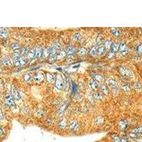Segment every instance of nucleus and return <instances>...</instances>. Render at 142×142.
I'll list each match as a JSON object with an SVG mask.
<instances>
[{"mask_svg":"<svg viewBox=\"0 0 142 142\" xmlns=\"http://www.w3.org/2000/svg\"><path fill=\"white\" fill-rule=\"evenodd\" d=\"M2 72V70H1V68H0V73H1Z\"/></svg>","mask_w":142,"mask_h":142,"instance_id":"603ef678","label":"nucleus"},{"mask_svg":"<svg viewBox=\"0 0 142 142\" xmlns=\"http://www.w3.org/2000/svg\"><path fill=\"white\" fill-rule=\"evenodd\" d=\"M122 90H124V91H125V92H129L130 91V88H129V86H128L127 85H123L122 86Z\"/></svg>","mask_w":142,"mask_h":142,"instance_id":"72a5a7b5","label":"nucleus"},{"mask_svg":"<svg viewBox=\"0 0 142 142\" xmlns=\"http://www.w3.org/2000/svg\"><path fill=\"white\" fill-rule=\"evenodd\" d=\"M4 102L5 103L7 104L8 107H9L10 108H13L15 106V103H14V100L13 97L11 96V95L9 94H7L4 96Z\"/></svg>","mask_w":142,"mask_h":142,"instance_id":"f257e3e1","label":"nucleus"},{"mask_svg":"<svg viewBox=\"0 0 142 142\" xmlns=\"http://www.w3.org/2000/svg\"><path fill=\"white\" fill-rule=\"evenodd\" d=\"M66 105H67V104H66V103H64V104L58 109V112H57V115H58V116H61V115L63 114V112H64V111H65V109Z\"/></svg>","mask_w":142,"mask_h":142,"instance_id":"f8f14e48","label":"nucleus"},{"mask_svg":"<svg viewBox=\"0 0 142 142\" xmlns=\"http://www.w3.org/2000/svg\"><path fill=\"white\" fill-rule=\"evenodd\" d=\"M43 53V49L38 47V48H36V55H35V56H36L37 58H41V57L42 56Z\"/></svg>","mask_w":142,"mask_h":142,"instance_id":"2eb2a0df","label":"nucleus"},{"mask_svg":"<svg viewBox=\"0 0 142 142\" xmlns=\"http://www.w3.org/2000/svg\"><path fill=\"white\" fill-rule=\"evenodd\" d=\"M86 52H87V50L85 48H81L78 51V54L80 55H85L86 53Z\"/></svg>","mask_w":142,"mask_h":142,"instance_id":"7c9ffc66","label":"nucleus"},{"mask_svg":"<svg viewBox=\"0 0 142 142\" xmlns=\"http://www.w3.org/2000/svg\"><path fill=\"white\" fill-rule=\"evenodd\" d=\"M141 30H142V28H141Z\"/></svg>","mask_w":142,"mask_h":142,"instance_id":"864d4df0","label":"nucleus"},{"mask_svg":"<svg viewBox=\"0 0 142 142\" xmlns=\"http://www.w3.org/2000/svg\"><path fill=\"white\" fill-rule=\"evenodd\" d=\"M12 58H13L14 60H18V59L20 58V55H19V53H14L12 54Z\"/></svg>","mask_w":142,"mask_h":142,"instance_id":"2f4dec72","label":"nucleus"},{"mask_svg":"<svg viewBox=\"0 0 142 142\" xmlns=\"http://www.w3.org/2000/svg\"><path fill=\"white\" fill-rule=\"evenodd\" d=\"M3 134H4V131H3V129H2V127H0V136H3Z\"/></svg>","mask_w":142,"mask_h":142,"instance_id":"09e8293b","label":"nucleus"},{"mask_svg":"<svg viewBox=\"0 0 142 142\" xmlns=\"http://www.w3.org/2000/svg\"><path fill=\"white\" fill-rule=\"evenodd\" d=\"M107 85H109L110 88H116L117 87V83L115 80H112V79H109L107 81Z\"/></svg>","mask_w":142,"mask_h":142,"instance_id":"1a4fd4ad","label":"nucleus"},{"mask_svg":"<svg viewBox=\"0 0 142 142\" xmlns=\"http://www.w3.org/2000/svg\"><path fill=\"white\" fill-rule=\"evenodd\" d=\"M11 91H12V94L13 98H14V99L17 100H19L21 99V95H20V94L19 93V92H18L17 90L14 88V85L12 86V90H11Z\"/></svg>","mask_w":142,"mask_h":142,"instance_id":"20e7f679","label":"nucleus"},{"mask_svg":"<svg viewBox=\"0 0 142 142\" xmlns=\"http://www.w3.org/2000/svg\"><path fill=\"white\" fill-rule=\"evenodd\" d=\"M87 97H88V100L91 102V103H94V96L90 93V92H88V93H87Z\"/></svg>","mask_w":142,"mask_h":142,"instance_id":"b1692460","label":"nucleus"},{"mask_svg":"<svg viewBox=\"0 0 142 142\" xmlns=\"http://www.w3.org/2000/svg\"><path fill=\"white\" fill-rule=\"evenodd\" d=\"M75 48L72 46H68L66 48V50H65V53L67 55H73V53H75Z\"/></svg>","mask_w":142,"mask_h":142,"instance_id":"9d476101","label":"nucleus"},{"mask_svg":"<svg viewBox=\"0 0 142 142\" xmlns=\"http://www.w3.org/2000/svg\"><path fill=\"white\" fill-rule=\"evenodd\" d=\"M114 56V52H110V53L108 54V58H112Z\"/></svg>","mask_w":142,"mask_h":142,"instance_id":"37998d69","label":"nucleus"},{"mask_svg":"<svg viewBox=\"0 0 142 142\" xmlns=\"http://www.w3.org/2000/svg\"><path fill=\"white\" fill-rule=\"evenodd\" d=\"M95 97L97 100H100V99H102V95L100 92H96L95 95Z\"/></svg>","mask_w":142,"mask_h":142,"instance_id":"e433bc0d","label":"nucleus"},{"mask_svg":"<svg viewBox=\"0 0 142 142\" xmlns=\"http://www.w3.org/2000/svg\"><path fill=\"white\" fill-rule=\"evenodd\" d=\"M55 86L59 90H63L64 88V83L63 80L60 75H58L55 78Z\"/></svg>","mask_w":142,"mask_h":142,"instance_id":"f03ea898","label":"nucleus"},{"mask_svg":"<svg viewBox=\"0 0 142 142\" xmlns=\"http://www.w3.org/2000/svg\"><path fill=\"white\" fill-rule=\"evenodd\" d=\"M46 78H47V80H48L50 83H53L55 81V78L54 75H52L51 73H47Z\"/></svg>","mask_w":142,"mask_h":142,"instance_id":"ddd939ff","label":"nucleus"},{"mask_svg":"<svg viewBox=\"0 0 142 142\" xmlns=\"http://www.w3.org/2000/svg\"><path fill=\"white\" fill-rule=\"evenodd\" d=\"M25 63H26V60H25L23 58H20L19 59L14 60V65H15V66L19 67V66H21V65L25 64Z\"/></svg>","mask_w":142,"mask_h":142,"instance_id":"6e6552de","label":"nucleus"},{"mask_svg":"<svg viewBox=\"0 0 142 142\" xmlns=\"http://www.w3.org/2000/svg\"><path fill=\"white\" fill-rule=\"evenodd\" d=\"M121 142H127V140L125 138H122L121 139Z\"/></svg>","mask_w":142,"mask_h":142,"instance_id":"8fccbe9b","label":"nucleus"},{"mask_svg":"<svg viewBox=\"0 0 142 142\" xmlns=\"http://www.w3.org/2000/svg\"><path fill=\"white\" fill-rule=\"evenodd\" d=\"M4 119V115L2 114V109L0 108V121H3Z\"/></svg>","mask_w":142,"mask_h":142,"instance_id":"ea45409f","label":"nucleus"},{"mask_svg":"<svg viewBox=\"0 0 142 142\" xmlns=\"http://www.w3.org/2000/svg\"><path fill=\"white\" fill-rule=\"evenodd\" d=\"M44 79V76H43V74L41 73H38L35 75L34 76V80L35 82L36 83H40Z\"/></svg>","mask_w":142,"mask_h":142,"instance_id":"0eeeda50","label":"nucleus"},{"mask_svg":"<svg viewBox=\"0 0 142 142\" xmlns=\"http://www.w3.org/2000/svg\"><path fill=\"white\" fill-rule=\"evenodd\" d=\"M79 125L78 123L76 121H72L70 124V129L73 131H76L78 129Z\"/></svg>","mask_w":142,"mask_h":142,"instance_id":"39448f33","label":"nucleus"},{"mask_svg":"<svg viewBox=\"0 0 142 142\" xmlns=\"http://www.w3.org/2000/svg\"><path fill=\"white\" fill-rule=\"evenodd\" d=\"M129 136H130V137L134 138H136V137L137 136V134H134V133H131V134H129Z\"/></svg>","mask_w":142,"mask_h":142,"instance_id":"a18cd8bd","label":"nucleus"},{"mask_svg":"<svg viewBox=\"0 0 142 142\" xmlns=\"http://www.w3.org/2000/svg\"><path fill=\"white\" fill-rule=\"evenodd\" d=\"M66 126H67V121L65 119H61L58 123V126L61 129H64L66 127Z\"/></svg>","mask_w":142,"mask_h":142,"instance_id":"4468645a","label":"nucleus"},{"mask_svg":"<svg viewBox=\"0 0 142 142\" xmlns=\"http://www.w3.org/2000/svg\"><path fill=\"white\" fill-rule=\"evenodd\" d=\"M106 50H107V49H106V48H105L104 46H101V47L98 48L97 54H99V55H102V54H104V53H106Z\"/></svg>","mask_w":142,"mask_h":142,"instance_id":"aec40b11","label":"nucleus"},{"mask_svg":"<svg viewBox=\"0 0 142 142\" xmlns=\"http://www.w3.org/2000/svg\"><path fill=\"white\" fill-rule=\"evenodd\" d=\"M133 133L136 134H142V126H139V127H137L136 129H134L133 130Z\"/></svg>","mask_w":142,"mask_h":142,"instance_id":"5701e85b","label":"nucleus"},{"mask_svg":"<svg viewBox=\"0 0 142 142\" xmlns=\"http://www.w3.org/2000/svg\"><path fill=\"white\" fill-rule=\"evenodd\" d=\"M19 48H20V46L18 43H13V44H12V48L13 50H14L19 49Z\"/></svg>","mask_w":142,"mask_h":142,"instance_id":"473e14b6","label":"nucleus"},{"mask_svg":"<svg viewBox=\"0 0 142 142\" xmlns=\"http://www.w3.org/2000/svg\"><path fill=\"white\" fill-rule=\"evenodd\" d=\"M36 55V49H31V50H29L28 52V57L30 58H33V57H35Z\"/></svg>","mask_w":142,"mask_h":142,"instance_id":"4be33fe9","label":"nucleus"},{"mask_svg":"<svg viewBox=\"0 0 142 142\" xmlns=\"http://www.w3.org/2000/svg\"><path fill=\"white\" fill-rule=\"evenodd\" d=\"M120 73L123 76H124L126 78H132L133 77L132 73L130 71V70H129L126 67H121Z\"/></svg>","mask_w":142,"mask_h":142,"instance_id":"7ed1b4c3","label":"nucleus"},{"mask_svg":"<svg viewBox=\"0 0 142 142\" xmlns=\"http://www.w3.org/2000/svg\"><path fill=\"white\" fill-rule=\"evenodd\" d=\"M111 32H112V33L114 36H120V34H121V31H120L118 29H116V28H112Z\"/></svg>","mask_w":142,"mask_h":142,"instance_id":"f3484780","label":"nucleus"},{"mask_svg":"<svg viewBox=\"0 0 142 142\" xmlns=\"http://www.w3.org/2000/svg\"><path fill=\"white\" fill-rule=\"evenodd\" d=\"M97 43L98 45H100V44L102 43V38H101V36H98V37H97Z\"/></svg>","mask_w":142,"mask_h":142,"instance_id":"a19ab883","label":"nucleus"},{"mask_svg":"<svg viewBox=\"0 0 142 142\" xmlns=\"http://www.w3.org/2000/svg\"><path fill=\"white\" fill-rule=\"evenodd\" d=\"M128 53H129V49H126V50H124L123 53H121V54H122L123 55H126V54H128Z\"/></svg>","mask_w":142,"mask_h":142,"instance_id":"de8ad7c7","label":"nucleus"},{"mask_svg":"<svg viewBox=\"0 0 142 142\" xmlns=\"http://www.w3.org/2000/svg\"><path fill=\"white\" fill-rule=\"evenodd\" d=\"M119 48V44L117 43H112V46H111V49L112 50V52H117Z\"/></svg>","mask_w":142,"mask_h":142,"instance_id":"a211bd4d","label":"nucleus"},{"mask_svg":"<svg viewBox=\"0 0 142 142\" xmlns=\"http://www.w3.org/2000/svg\"><path fill=\"white\" fill-rule=\"evenodd\" d=\"M119 126L121 129H126L128 127V123L126 120H123V121H121L119 122Z\"/></svg>","mask_w":142,"mask_h":142,"instance_id":"dca6fc26","label":"nucleus"},{"mask_svg":"<svg viewBox=\"0 0 142 142\" xmlns=\"http://www.w3.org/2000/svg\"><path fill=\"white\" fill-rule=\"evenodd\" d=\"M26 53H27V48H26L24 47V48H22L21 49V54H24H24H26Z\"/></svg>","mask_w":142,"mask_h":142,"instance_id":"58836bf2","label":"nucleus"},{"mask_svg":"<svg viewBox=\"0 0 142 142\" xmlns=\"http://www.w3.org/2000/svg\"><path fill=\"white\" fill-rule=\"evenodd\" d=\"M1 62H2V64H4V65H9L11 64L9 60L7 59V58H3V59L1 60Z\"/></svg>","mask_w":142,"mask_h":142,"instance_id":"cd10ccee","label":"nucleus"},{"mask_svg":"<svg viewBox=\"0 0 142 142\" xmlns=\"http://www.w3.org/2000/svg\"><path fill=\"white\" fill-rule=\"evenodd\" d=\"M97 50H98V47L97 46H94L92 50H90V55L92 56H95L97 54Z\"/></svg>","mask_w":142,"mask_h":142,"instance_id":"412c9836","label":"nucleus"},{"mask_svg":"<svg viewBox=\"0 0 142 142\" xmlns=\"http://www.w3.org/2000/svg\"><path fill=\"white\" fill-rule=\"evenodd\" d=\"M137 51L138 53H139L140 54L142 55V44L141 45H139L137 48Z\"/></svg>","mask_w":142,"mask_h":142,"instance_id":"4c0bfd02","label":"nucleus"},{"mask_svg":"<svg viewBox=\"0 0 142 142\" xmlns=\"http://www.w3.org/2000/svg\"><path fill=\"white\" fill-rule=\"evenodd\" d=\"M65 54H66L65 51L61 50V51H60V52L56 55V58H58V59H62V58H63L65 56Z\"/></svg>","mask_w":142,"mask_h":142,"instance_id":"6ab92c4d","label":"nucleus"},{"mask_svg":"<svg viewBox=\"0 0 142 142\" xmlns=\"http://www.w3.org/2000/svg\"><path fill=\"white\" fill-rule=\"evenodd\" d=\"M113 140H114V142H121V139L117 136H113Z\"/></svg>","mask_w":142,"mask_h":142,"instance_id":"c9c22d12","label":"nucleus"},{"mask_svg":"<svg viewBox=\"0 0 142 142\" xmlns=\"http://www.w3.org/2000/svg\"><path fill=\"white\" fill-rule=\"evenodd\" d=\"M101 89H102V92L104 94V95H108V89H107V88L105 86V85H102V87H101Z\"/></svg>","mask_w":142,"mask_h":142,"instance_id":"c85d7f7f","label":"nucleus"},{"mask_svg":"<svg viewBox=\"0 0 142 142\" xmlns=\"http://www.w3.org/2000/svg\"><path fill=\"white\" fill-rule=\"evenodd\" d=\"M89 83H90V87L92 88V90H97L98 89V85H97V83L95 82V80L90 79V81H89Z\"/></svg>","mask_w":142,"mask_h":142,"instance_id":"9b49d317","label":"nucleus"},{"mask_svg":"<svg viewBox=\"0 0 142 142\" xmlns=\"http://www.w3.org/2000/svg\"><path fill=\"white\" fill-rule=\"evenodd\" d=\"M91 75H92V77L93 78V80H97V81L99 82V83H102V82H104V78H103L102 76H101L100 75H99V74H97V73H92Z\"/></svg>","mask_w":142,"mask_h":142,"instance_id":"423d86ee","label":"nucleus"},{"mask_svg":"<svg viewBox=\"0 0 142 142\" xmlns=\"http://www.w3.org/2000/svg\"><path fill=\"white\" fill-rule=\"evenodd\" d=\"M134 87H135V88H136V89H140L141 88V85L139 84V83H135L134 84Z\"/></svg>","mask_w":142,"mask_h":142,"instance_id":"c03bdc74","label":"nucleus"},{"mask_svg":"<svg viewBox=\"0 0 142 142\" xmlns=\"http://www.w3.org/2000/svg\"><path fill=\"white\" fill-rule=\"evenodd\" d=\"M64 87H65V90L68 92L70 90L71 88H72V85H70V83L69 81H67V83H65V85Z\"/></svg>","mask_w":142,"mask_h":142,"instance_id":"bb28decb","label":"nucleus"},{"mask_svg":"<svg viewBox=\"0 0 142 142\" xmlns=\"http://www.w3.org/2000/svg\"><path fill=\"white\" fill-rule=\"evenodd\" d=\"M24 80H25L26 82L29 83V82L31 81V74H29V73H26V74L24 75Z\"/></svg>","mask_w":142,"mask_h":142,"instance_id":"a878e982","label":"nucleus"},{"mask_svg":"<svg viewBox=\"0 0 142 142\" xmlns=\"http://www.w3.org/2000/svg\"><path fill=\"white\" fill-rule=\"evenodd\" d=\"M105 48H106V49H108V48H109L110 47H111V46H112V41H110V40H107L106 41H105Z\"/></svg>","mask_w":142,"mask_h":142,"instance_id":"c756f323","label":"nucleus"},{"mask_svg":"<svg viewBox=\"0 0 142 142\" xmlns=\"http://www.w3.org/2000/svg\"><path fill=\"white\" fill-rule=\"evenodd\" d=\"M74 38H75V41H80L81 39V35L78 33H75Z\"/></svg>","mask_w":142,"mask_h":142,"instance_id":"f704fd0d","label":"nucleus"},{"mask_svg":"<svg viewBox=\"0 0 142 142\" xmlns=\"http://www.w3.org/2000/svg\"><path fill=\"white\" fill-rule=\"evenodd\" d=\"M137 142H142V138H140L138 141H137Z\"/></svg>","mask_w":142,"mask_h":142,"instance_id":"3c124183","label":"nucleus"},{"mask_svg":"<svg viewBox=\"0 0 142 142\" xmlns=\"http://www.w3.org/2000/svg\"><path fill=\"white\" fill-rule=\"evenodd\" d=\"M126 49H128V48H127L126 44L122 43V44H121V45L119 46V52H120V53H123V52H124V50H126Z\"/></svg>","mask_w":142,"mask_h":142,"instance_id":"393cba45","label":"nucleus"},{"mask_svg":"<svg viewBox=\"0 0 142 142\" xmlns=\"http://www.w3.org/2000/svg\"><path fill=\"white\" fill-rule=\"evenodd\" d=\"M22 110H23V112H24V113H27V112H29V109H28L27 107H23V108H22Z\"/></svg>","mask_w":142,"mask_h":142,"instance_id":"49530a36","label":"nucleus"},{"mask_svg":"<svg viewBox=\"0 0 142 142\" xmlns=\"http://www.w3.org/2000/svg\"><path fill=\"white\" fill-rule=\"evenodd\" d=\"M8 35H9V34H7V33H3V32L0 31V37H2V38H3V37H7Z\"/></svg>","mask_w":142,"mask_h":142,"instance_id":"79ce46f5","label":"nucleus"}]
</instances>
